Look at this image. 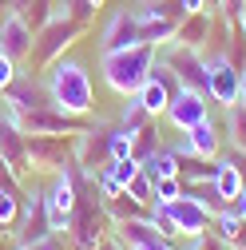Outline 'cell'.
<instances>
[{"mask_svg":"<svg viewBox=\"0 0 246 250\" xmlns=\"http://www.w3.org/2000/svg\"><path fill=\"white\" fill-rule=\"evenodd\" d=\"M44 87H48V96L60 111H72V115L96 111V83H91V72H87L83 60L60 56L44 76Z\"/></svg>","mask_w":246,"mask_h":250,"instance_id":"1","label":"cell"},{"mask_svg":"<svg viewBox=\"0 0 246 250\" xmlns=\"http://www.w3.org/2000/svg\"><path fill=\"white\" fill-rule=\"evenodd\" d=\"M155 60H159V48H151V44H135V48H123V52H107V56H100L103 83L115 91L119 100H131L135 91L143 87V80L151 76Z\"/></svg>","mask_w":246,"mask_h":250,"instance_id":"2","label":"cell"},{"mask_svg":"<svg viewBox=\"0 0 246 250\" xmlns=\"http://www.w3.org/2000/svg\"><path fill=\"white\" fill-rule=\"evenodd\" d=\"M80 36H83V24H76L68 16H52L40 32L32 36V56H28V64H32L36 72H48Z\"/></svg>","mask_w":246,"mask_h":250,"instance_id":"3","label":"cell"},{"mask_svg":"<svg viewBox=\"0 0 246 250\" xmlns=\"http://www.w3.org/2000/svg\"><path fill=\"white\" fill-rule=\"evenodd\" d=\"M72 163L80 171H87L91 179L111 163V123L96 119V123H87L80 135H72Z\"/></svg>","mask_w":246,"mask_h":250,"instance_id":"4","label":"cell"},{"mask_svg":"<svg viewBox=\"0 0 246 250\" xmlns=\"http://www.w3.org/2000/svg\"><path fill=\"white\" fill-rule=\"evenodd\" d=\"M16 246H32L40 238L52 234V223H48V203H44V187H20V218L16 227L8 230Z\"/></svg>","mask_w":246,"mask_h":250,"instance_id":"5","label":"cell"},{"mask_svg":"<svg viewBox=\"0 0 246 250\" xmlns=\"http://www.w3.org/2000/svg\"><path fill=\"white\" fill-rule=\"evenodd\" d=\"M238 91H242V68L226 52H210L206 56V100L214 107H230L238 104Z\"/></svg>","mask_w":246,"mask_h":250,"instance_id":"6","label":"cell"},{"mask_svg":"<svg viewBox=\"0 0 246 250\" xmlns=\"http://www.w3.org/2000/svg\"><path fill=\"white\" fill-rule=\"evenodd\" d=\"M72 163V135H28V175H56Z\"/></svg>","mask_w":246,"mask_h":250,"instance_id":"7","label":"cell"},{"mask_svg":"<svg viewBox=\"0 0 246 250\" xmlns=\"http://www.w3.org/2000/svg\"><path fill=\"white\" fill-rule=\"evenodd\" d=\"M159 64L171 68V76L179 80V87L206 91V56L203 52L183 48V44H167V48H159Z\"/></svg>","mask_w":246,"mask_h":250,"instance_id":"8","label":"cell"},{"mask_svg":"<svg viewBox=\"0 0 246 250\" xmlns=\"http://www.w3.org/2000/svg\"><path fill=\"white\" fill-rule=\"evenodd\" d=\"M91 123V115H72V111H60L56 104L52 107H40V111H28L20 115V127L28 135H80Z\"/></svg>","mask_w":246,"mask_h":250,"instance_id":"9","label":"cell"},{"mask_svg":"<svg viewBox=\"0 0 246 250\" xmlns=\"http://www.w3.org/2000/svg\"><path fill=\"white\" fill-rule=\"evenodd\" d=\"M163 119L171 123V127H175L179 135H183V131H191L195 123L210 119V100H206V91L179 87L175 96H171V104H167V111H163Z\"/></svg>","mask_w":246,"mask_h":250,"instance_id":"10","label":"cell"},{"mask_svg":"<svg viewBox=\"0 0 246 250\" xmlns=\"http://www.w3.org/2000/svg\"><path fill=\"white\" fill-rule=\"evenodd\" d=\"M167 207V214H171V223H175V230H179V238H195V234H210V210L183 187V195L179 199H171V203H163Z\"/></svg>","mask_w":246,"mask_h":250,"instance_id":"11","label":"cell"},{"mask_svg":"<svg viewBox=\"0 0 246 250\" xmlns=\"http://www.w3.org/2000/svg\"><path fill=\"white\" fill-rule=\"evenodd\" d=\"M223 123H214V119H203L195 123L191 131H183V139L175 143L179 151V159H219V151H223Z\"/></svg>","mask_w":246,"mask_h":250,"instance_id":"12","label":"cell"},{"mask_svg":"<svg viewBox=\"0 0 246 250\" xmlns=\"http://www.w3.org/2000/svg\"><path fill=\"white\" fill-rule=\"evenodd\" d=\"M4 107L20 119V115H28V111H40V107H52V96H48V87H44V80H36V76H28V72H20L8 87H4Z\"/></svg>","mask_w":246,"mask_h":250,"instance_id":"13","label":"cell"},{"mask_svg":"<svg viewBox=\"0 0 246 250\" xmlns=\"http://www.w3.org/2000/svg\"><path fill=\"white\" fill-rule=\"evenodd\" d=\"M175 91H179V80L171 76V68H163L159 60H155V68H151V76L143 80V87L135 91V100H139V107H143L151 119H159V115L167 111V104H171Z\"/></svg>","mask_w":246,"mask_h":250,"instance_id":"14","label":"cell"},{"mask_svg":"<svg viewBox=\"0 0 246 250\" xmlns=\"http://www.w3.org/2000/svg\"><path fill=\"white\" fill-rule=\"evenodd\" d=\"M135 44H143V36H139V16L127 12V8L111 12L107 24H103V32H100V56H107V52H123V48H135Z\"/></svg>","mask_w":246,"mask_h":250,"instance_id":"15","label":"cell"},{"mask_svg":"<svg viewBox=\"0 0 246 250\" xmlns=\"http://www.w3.org/2000/svg\"><path fill=\"white\" fill-rule=\"evenodd\" d=\"M0 155L12 163L20 179L28 175V131L20 127V119L8 107H0Z\"/></svg>","mask_w":246,"mask_h":250,"instance_id":"16","label":"cell"},{"mask_svg":"<svg viewBox=\"0 0 246 250\" xmlns=\"http://www.w3.org/2000/svg\"><path fill=\"white\" fill-rule=\"evenodd\" d=\"M32 36L36 32L28 28V20L20 12H4V16H0V52L12 56L16 64L32 56Z\"/></svg>","mask_w":246,"mask_h":250,"instance_id":"17","label":"cell"},{"mask_svg":"<svg viewBox=\"0 0 246 250\" xmlns=\"http://www.w3.org/2000/svg\"><path fill=\"white\" fill-rule=\"evenodd\" d=\"M210 36H214V16H210V12H191V16H183V20H179L171 44H183V48L203 52V48L210 44Z\"/></svg>","mask_w":246,"mask_h":250,"instance_id":"18","label":"cell"},{"mask_svg":"<svg viewBox=\"0 0 246 250\" xmlns=\"http://www.w3.org/2000/svg\"><path fill=\"white\" fill-rule=\"evenodd\" d=\"M135 16H139V36H143V44H151V48H167V44L175 40V28H179V20L159 16L155 8H147V4H143Z\"/></svg>","mask_w":246,"mask_h":250,"instance_id":"19","label":"cell"},{"mask_svg":"<svg viewBox=\"0 0 246 250\" xmlns=\"http://www.w3.org/2000/svg\"><path fill=\"white\" fill-rule=\"evenodd\" d=\"M210 187L219 191V199H223L226 207L242 195L246 179H242V167H238V155H234V159H214V179H210Z\"/></svg>","mask_w":246,"mask_h":250,"instance_id":"20","label":"cell"},{"mask_svg":"<svg viewBox=\"0 0 246 250\" xmlns=\"http://www.w3.org/2000/svg\"><path fill=\"white\" fill-rule=\"evenodd\" d=\"M223 139H226V147L238 155V159L246 155V104L242 100L223 107Z\"/></svg>","mask_w":246,"mask_h":250,"instance_id":"21","label":"cell"},{"mask_svg":"<svg viewBox=\"0 0 246 250\" xmlns=\"http://www.w3.org/2000/svg\"><path fill=\"white\" fill-rule=\"evenodd\" d=\"M139 163H143V171H147L151 179H167V175H179V171H183L179 151H175V147H163V143L151 151L147 159H139Z\"/></svg>","mask_w":246,"mask_h":250,"instance_id":"22","label":"cell"},{"mask_svg":"<svg viewBox=\"0 0 246 250\" xmlns=\"http://www.w3.org/2000/svg\"><path fill=\"white\" fill-rule=\"evenodd\" d=\"M103 210H107V223H111V227H115V223H127V218H143V214H147V207L135 203L127 191H119L115 199H107Z\"/></svg>","mask_w":246,"mask_h":250,"instance_id":"23","label":"cell"},{"mask_svg":"<svg viewBox=\"0 0 246 250\" xmlns=\"http://www.w3.org/2000/svg\"><path fill=\"white\" fill-rule=\"evenodd\" d=\"M115 123H119V127H127L131 135H139L147 123H151V115H147V111L139 107V100L131 96V100H123V107H119V119H115Z\"/></svg>","mask_w":246,"mask_h":250,"instance_id":"24","label":"cell"},{"mask_svg":"<svg viewBox=\"0 0 246 250\" xmlns=\"http://www.w3.org/2000/svg\"><path fill=\"white\" fill-rule=\"evenodd\" d=\"M20 218V191H4L0 187V234H8Z\"/></svg>","mask_w":246,"mask_h":250,"instance_id":"25","label":"cell"},{"mask_svg":"<svg viewBox=\"0 0 246 250\" xmlns=\"http://www.w3.org/2000/svg\"><path fill=\"white\" fill-rule=\"evenodd\" d=\"M20 16L28 20V28H32V32H40V28L56 16V8H52V0H28V4L20 8Z\"/></svg>","mask_w":246,"mask_h":250,"instance_id":"26","label":"cell"},{"mask_svg":"<svg viewBox=\"0 0 246 250\" xmlns=\"http://www.w3.org/2000/svg\"><path fill=\"white\" fill-rule=\"evenodd\" d=\"M56 16H68V20H76V24H91V16H96V8L87 4V0H60V8H56Z\"/></svg>","mask_w":246,"mask_h":250,"instance_id":"27","label":"cell"},{"mask_svg":"<svg viewBox=\"0 0 246 250\" xmlns=\"http://www.w3.org/2000/svg\"><path fill=\"white\" fill-rule=\"evenodd\" d=\"M123 191H127L135 203H143V207H151V203H155V187H151V175H147V171H139L127 187H123Z\"/></svg>","mask_w":246,"mask_h":250,"instance_id":"28","label":"cell"},{"mask_svg":"<svg viewBox=\"0 0 246 250\" xmlns=\"http://www.w3.org/2000/svg\"><path fill=\"white\" fill-rule=\"evenodd\" d=\"M107 171L119 179V187H127V183H131V179L143 171V163L135 159V155H127V159H111V163H107Z\"/></svg>","mask_w":246,"mask_h":250,"instance_id":"29","label":"cell"},{"mask_svg":"<svg viewBox=\"0 0 246 250\" xmlns=\"http://www.w3.org/2000/svg\"><path fill=\"white\" fill-rule=\"evenodd\" d=\"M151 187H155V203H171L183 195V179L179 175H167V179H151Z\"/></svg>","mask_w":246,"mask_h":250,"instance_id":"30","label":"cell"},{"mask_svg":"<svg viewBox=\"0 0 246 250\" xmlns=\"http://www.w3.org/2000/svg\"><path fill=\"white\" fill-rule=\"evenodd\" d=\"M155 147H159V139H155V119H151L147 127L135 135V147H131V155H135V159H147V155L155 151Z\"/></svg>","mask_w":246,"mask_h":250,"instance_id":"31","label":"cell"},{"mask_svg":"<svg viewBox=\"0 0 246 250\" xmlns=\"http://www.w3.org/2000/svg\"><path fill=\"white\" fill-rule=\"evenodd\" d=\"M96 191H100V199H103V203H107V199H115V195H119V191H123V187H119V179H115V175H111V171H107V167H103V171H100V175H96Z\"/></svg>","mask_w":246,"mask_h":250,"instance_id":"32","label":"cell"},{"mask_svg":"<svg viewBox=\"0 0 246 250\" xmlns=\"http://www.w3.org/2000/svg\"><path fill=\"white\" fill-rule=\"evenodd\" d=\"M16 76H20V64H16L12 56H4V52H0V96H4V87H8Z\"/></svg>","mask_w":246,"mask_h":250,"instance_id":"33","label":"cell"},{"mask_svg":"<svg viewBox=\"0 0 246 250\" xmlns=\"http://www.w3.org/2000/svg\"><path fill=\"white\" fill-rule=\"evenodd\" d=\"M0 187H4V191H20V187H24V179L12 171V163L4 159V155H0Z\"/></svg>","mask_w":246,"mask_h":250,"instance_id":"34","label":"cell"},{"mask_svg":"<svg viewBox=\"0 0 246 250\" xmlns=\"http://www.w3.org/2000/svg\"><path fill=\"white\" fill-rule=\"evenodd\" d=\"M179 12L191 16V12H210V0H179Z\"/></svg>","mask_w":246,"mask_h":250,"instance_id":"35","label":"cell"},{"mask_svg":"<svg viewBox=\"0 0 246 250\" xmlns=\"http://www.w3.org/2000/svg\"><path fill=\"white\" fill-rule=\"evenodd\" d=\"M12 250H60V234H48V238H40L32 246H12Z\"/></svg>","mask_w":246,"mask_h":250,"instance_id":"36","label":"cell"},{"mask_svg":"<svg viewBox=\"0 0 246 250\" xmlns=\"http://www.w3.org/2000/svg\"><path fill=\"white\" fill-rule=\"evenodd\" d=\"M230 250H246V218H242V227H238V234H234Z\"/></svg>","mask_w":246,"mask_h":250,"instance_id":"37","label":"cell"},{"mask_svg":"<svg viewBox=\"0 0 246 250\" xmlns=\"http://www.w3.org/2000/svg\"><path fill=\"white\" fill-rule=\"evenodd\" d=\"M230 210H234L238 218H246V187H242V195H238V199L230 203Z\"/></svg>","mask_w":246,"mask_h":250,"instance_id":"38","label":"cell"},{"mask_svg":"<svg viewBox=\"0 0 246 250\" xmlns=\"http://www.w3.org/2000/svg\"><path fill=\"white\" fill-rule=\"evenodd\" d=\"M234 24H238V32L246 36V4H242V12H238V20H234Z\"/></svg>","mask_w":246,"mask_h":250,"instance_id":"39","label":"cell"},{"mask_svg":"<svg viewBox=\"0 0 246 250\" xmlns=\"http://www.w3.org/2000/svg\"><path fill=\"white\" fill-rule=\"evenodd\" d=\"M238 100L246 104V68H242V91H238Z\"/></svg>","mask_w":246,"mask_h":250,"instance_id":"40","label":"cell"},{"mask_svg":"<svg viewBox=\"0 0 246 250\" xmlns=\"http://www.w3.org/2000/svg\"><path fill=\"white\" fill-rule=\"evenodd\" d=\"M4 12H12V0H0V16H4Z\"/></svg>","mask_w":246,"mask_h":250,"instance_id":"41","label":"cell"},{"mask_svg":"<svg viewBox=\"0 0 246 250\" xmlns=\"http://www.w3.org/2000/svg\"><path fill=\"white\" fill-rule=\"evenodd\" d=\"M87 4H91V8H103V4H107V0H87Z\"/></svg>","mask_w":246,"mask_h":250,"instance_id":"42","label":"cell"},{"mask_svg":"<svg viewBox=\"0 0 246 250\" xmlns=\"http://www.w3.org/2000/svg\"><path fill=\"white\" fill-rule=\"evenodd\" d=\"M143 4H151V0H143Z\"/></svg>","mask_w":246,"mask_h":250,"instance_id":"43","label":"cell"}]
</instances>
